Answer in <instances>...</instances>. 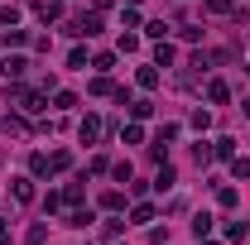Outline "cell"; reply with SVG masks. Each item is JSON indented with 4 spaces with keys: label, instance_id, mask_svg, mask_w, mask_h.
<instances>
[{
    "label": "cell",
    "instance_id": "cell-9",
    "mask_svg": "<svg viewBox=\"0 0 250 245\" xmlns=\"http://www.w3.org/2000/svg\"><path fill=\"white\" fill-rule=\"evenodd\" d=\"M207 10H217V15H226V10H231V0H207Z\"/></svg>",
    "mask_w": 250,
    "mask_h": 245
},
{
    "label": "cell",
    "instance_id": "cell-3",
    "mask_svg": "<svg viewBox=\"0 0 250 245\" xmlns=\"http://www.w3.org/2000/svg\"><path fill=\"white\" fill-rule=\"evenodd\" d=\"M77 34H101V15H87V20L77 24Z\"/></svg>",
    "mask_w": 250,
    "mask_h": 245
},
{
    "label": "cell",
    "instance_id": "cell-5",
    "mask_svg": "<svg viewBox=\"0 0 250 245\" xmlns=\"http://www.w3.org/2000/svg\"><path fill=\"white\" fill-rule=\"evenodd\" d=\"M212 159H231V140H226V135H221L217 144H212Z\"/></svg>",
    "mask_w": 250,
    "mask_h": 245
},
{
    "label": "cell",
    "instance_id": "cell-6",
    "mask_svg": "<svg viewBox=\"0 0 250 245\" xmlns=\"http://www.w3.org/2000/svg\"><path fill=\"white\" fill-rule=\"evenodd\" d=\"M207 96H212V101H217V106H221V101H226V96H231V92H226V82H212V87H207Z\"/></svg>",
    "mask_w": 250,
    "mask_h": 245
},
{
    "label": "cell",
    "instance_id": "cell-2",
    "mask_svg": "<svg viewBox=\"0 0 250 245\" xmlns=\"http://www.w3.org/2000/svg\"><path fill=\"white\" fill-rule=\"evenodd\" d=\"M24 67H29V62H24V58H5V77L15 82V77H24Z\"/></svg>",
    "mask_w": 250,
    "mask_h": 245
},
{
    "label": "cell",
    "instance_id": "cell-8",
    "mask_svg": "<svg viewBox=\"0 0 250 245\" xmlns=\"http://www.w3.org/2000/svg\"><path fill=\"white\" fill-rule=\"evenodd\" d=\"M231 173H236V178H246V173H250V159H236V154H231Z\"/></svg>",
    "mask_w": 250,
    "mask_h": 245
},
{
    "label": "cell",
    "instance_id": "cell-4",
    "mask_svg": "<svg viewBox=\"0 0 250 245\" xmlns=\"http://www.w3.org/2000/svg\"><path fill=\"white\" fill-rule=\"evenodd\" d=\"M15 197H20V202H29V197H34V187H29V178H15Z\"/></svg>",
    "mask_w": 250,
    "mask_h": 245
},
{
    "label": "cell",
    "instance_id": "cell-7",
    "mask_svg": "<svg viewBox=\"0 0 250 245\" xmlns=\"http://www.w3.org/2000/svg\"><path fill=\"white\" fill-rule=\"evenodd\" d=\"M130 111H135V121H149V116H154V106H149V101H135Z\"/></svg>",
    "mask_w": 250,
    "mask_h": 245
},
{
    "label": "cell",
    "instance_id": "cell-1",
    "mask_svg": "<svg viewBox=\"0 0 250 245\" xmlns=\"http://www.w3.org/2000/svg\"><path fill=\"white\" fill-rule=\"evenodd\" d=\"M77 135H82V144H92L96 135H101V125H96V116H87V121H82V130H77Z\"/></svg>",
    "mask_w": 250,
    "mask_h": 245
}]
</instances>
